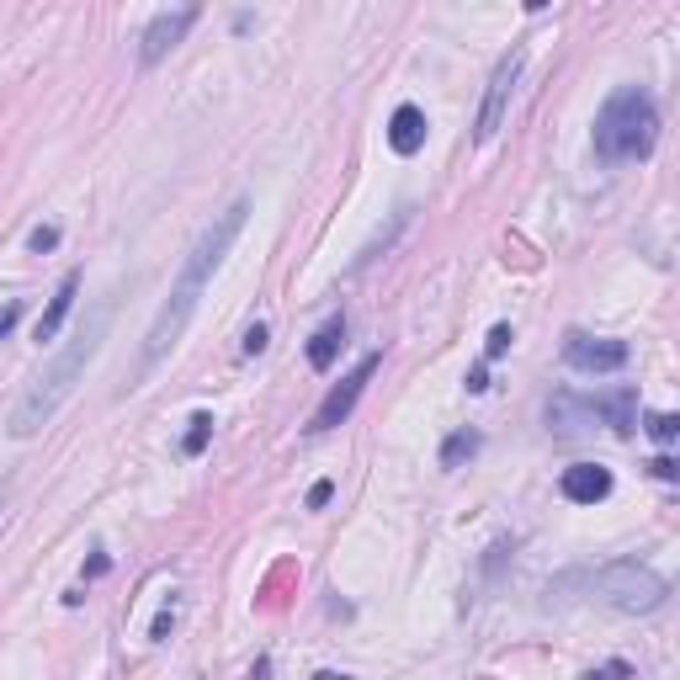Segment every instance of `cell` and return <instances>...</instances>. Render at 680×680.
I'll use <instances>...</instances> for the list:
<instances>
[{"instance_id":"obj_23","label":"cell","mask_w":680,"mask_h":680,"mask_svg":"<svg viewBox=\"0 0 680 680\" xmlns=\"http://www.w3.org/2000/svg\"><path fill=\"white\" fill-rule=\"evenodd\" d=\"M649 468H654V474H659V478H676V463H670V457H654Z\"/></svg>"},{"instance_id":"obj_15","label":"cell","mask_w":680,"mask_h":680,"mask_svg":"<svg viewBox=\"0 0 680 680\" xmlns=\"http://www.w3.org/2000/svg\"><path fill=\"white\" fill-rule=\"evenodd\" d=\"M649 436L659 446H670L680 436V420H676V414H649Z\"/></svg>"},{"instance_id":"obj_4","label":"cell","mask_w":680,"mask_h":680,"mask_svg":"<svg viewBox=\"0 0 680 680\" xmlns=\"http://www.w3.org/2000/svg\"><path fill=\"white\" fill-rule=\"evenodd\" d=\"M585 585H591V595L601 601V606H617V612H627V617H649V612L665 606V595H670L665 591V580L638 559L601 563Z\"/></svg>"},{"instance_id":"obj_5","label":"cell","mask_w":680,"mask_h":680,"mask_svg":"<svg viewBox=\"0 0 680 680\" xmlns=\"http://www.w3.org/2000/svg\"><path fill=\"white\" fill-rule=\"evenodd\" d=\"M521 69H527V48H510V54L495 64L489 90H484V107H478V139H495V133H500V122H505V112H510V96H516Z\"/></svg>"},{"instance_id":"obj_8","label":"cell","mask_w":680,"mask_h":680,"mask_svg":"<svg viewBox=\"0 0 680 680\" xmlns=\"http://www.w3.org/2000/svg\"><path fill=\"white\" fill-rule=\"evenodd\" d=\"M563 356L580 373H617V367H627V346L622 341H595V335H580V330L563 341Z\"/></svg>"},{"instance_id":"obj_19","label":"cell","mask_w":680,"mask_h":680,"mask_svg":"<svg viewBox=\"0 0 680 680\" xmlns=\"http://www.w3.org/2000/svg\"><path fill=\"white\" fill-rule=\"evenodd\" d=\"M245 352H250V356L267 352V325H250V330H245Z\"/></svg>"},{"instance_id":"obj_24","label":"cell","mask_w":680,"mask_h":680,"mask_svg":"<svg viewBox=\"0 0 680 680\" xmlns=\"http://www.w3.org/2000/svg\"><path fill=\"white\" fill-rule=\"evenodd\" d=\"M271 676V665H267V659H256V670H250V680H267Z\"/></svg>"},{"instance_id":"obj_22","label":"cell","mask_w":680,"mask_h":680,"mask_svg":"<svg viewBox=\"0 0 680 680\" xmlns=\"http://www.w3.org/2000/svg\"><path fill=\"white\" fill-rule=\"evenodd\" d=\"M484 388H489V373H484V367H478V373H468V393H484Z\"/></svg>"},{"instance_id":"obj_3","label":"cell","mask_w":680,"mask_h":680,"mask_svg":"<svg viewBox=\"0 0 680 680\" xmlns=\"http://www.w3.org/2000/svg\"><path fill=\"white\" fill-rule=\"evenodd\" d=\"M659 139V112H654L649 90L638 86H622L606 107H601V118H595V154L601 160H644Z\"/></svg>"},{"instance_id":"obj_25","label":"cell","mask_w":680,"mask_h":680,"mask_svg":"<svg viewBox=\"0 0 680 680\" xmlns=\"http://www.w3.org/2000/svg\"><path fill=\"white\" fill-rule=\"evenodd\" d=\"M314 680H352V676H335V670H320V676Z\"/></svg>"},{"instance_id":"obj_1","label":"cell","mask_w":680,"mask_h":680,"mask_svg":"<svg viewBox=\"0 0 680 680\" xmlns=\"http://www.w3.org/2000/svg\"><path fill=\"white\" fill-rule=\"evenodd\" d=\"M245 213H250V197H235L224 213H213V224L197 235V245H192V256H186V267H181V277H176V288H171V298H165V309L154 314V325H149V335H144L139 378H149V367H154V361L181 341V330H186V320H192V309H197L203 288L213 282V271L224 267V256H229L235 235L245 229Z\"/></svg>"},{"instance_id":"obj_26","label":"cell","mask_w":680,"mask_h":680,"mask_svg":"<svg viewBox=\"0 0 680 680\" xmlns=\"http://www.w3.org/2000/svg\"><path fill=\"white\" fill-rule=\"evenodd\" d=\"M0 505H6V489H0Z\"/></svg>"},{"instance_id":"obj_9","label":"cell","mask_w":680,"mask_h":680,"mask_svg":"<svg viewBox=\"0 0 680 680\" xmlns=\"http://www.w3.org/2000/svg\"><path fill=\"white\" fill-rule=\"evenodd\" d=\"M563 500H574V505H595V500H606L612 495V474L601 468V463H574V468H563Z\"/></svg>"},{"instance_id":"obj_10","label":"cell","mask_w":680,"mask_h":680,"mask_svg":"<svg viewBox=\"0 0 680 680\" xmlns=\"http://www.w3.org/2000/svg\"><path fill=\"white\" fill-rule=\"evenodd\" d=\"M388 144H393V154H420V144H425V112L420 107H399L393 122H388Z\"/></svg>"},{"instance_id":"obj_18","label":"cell","mask_w":680,"mask_h":680,"mask_svg":"<svg viewBox=\"0 0 680 680\" xmlns=\"http://www.w3.org/2000/svg\"><path fill=\"white\" fill-rule=\"evenodd\" d=\"M28 245H32V250H54V245H60V229H54V224H43V229H32Z\"/></svg>"},{"instance_id":"obj_6","label":"cell","mask_w":680,"mask_h":680,"mask_svg":"<svg viewBox=\"0 0 680 680\" xmlns=\"http://www.w3.org/2000/svg\"><path fill=\"white\" fill-rule=\"evenodd\" d=\"M378 361H384V356H378V352H367V356H361V361H356L352 373H346V378H341V384H335V388H330V393H325V404L314 410V425H309V431H335V425H341V420H346V414L356 410V399H361V388L373 384V373H378Z\"/></svg>"},{"instance_id":"obj_14","label":"cell","mask_w":680,"mask_h":680,"mask_svg":"<svg viewBox=\"0 0 680 680\" xmlns=\"http://www.w3.org/2000/svg\"><path fill=\"white\" fill-rule=\"evenodd\" d=\"M207 436H213V414H192V431H186L181 452H186V457H197V452L207 446Z\"/></svg>"},{"instance_id":"obj_16","label":"cell","mask_w":680,"mask_h":680,"mask_svg":"<svg viewBox=\"0 0 680 680\" xmlns=\"http://www.w3.org/2000/svg\"><path fill=\"white\" fill-rule=\"evenodd\" d=\"M516 335H510V325H495L489 330V346H484V356H505V346H510Z\"/></svg>"},{"instance_id":"obj_7","label":"cell","mask_w":680,"mask_h":680,"mask_svg":"<svg viewBox=\"0 0 680 680\" xmlns=\"http://www.w3.org/2000/svg\"><path fill=\"white\" fill-rule=\"evenodd\" d=\"M192 22H197V6H176V11H160L154 22L144 28V37H139V64H160L171 48H176L181 37L192 32Z\"/></svg>"},{"instance_id":"obj_2","label":"cell","mask_w":680,"mask_h":680,"mask_svg":"<svg viewBox=\"0 0 680 680\" xmlns=\"http://www.w3.org/2000/svg\"><path fill=\"white\" fill-rule=\"evenodd\" d=\"M107 314H112V309L101 303V309H96V314L86 320V330H80V335H75V341H69V346H64V352L48 361V373H37V378H32V388L22 393V404L11 410V436H17V442L37 436V431H43V425H48V420L60 414L64 399L75 393L80 373L90 367V356L101 352V335H107Z\"/></svg>"},{"instance_id":"obj_13","label":"cell","mask_w":680,"mask_h":680,"mask_svg":"<svg viewBox=\"0 0 680 680\" xmlns=\"http://www.w3.org/2000/svg\"><path fill=\"white\" fill-rule=\"evenodd\" d=\"M474 452H478V436H474V431H457V436L442 446V468H457V463H463V457H474Z\"/></svg>"},{"instance_id":"obj_12","label":"cell","mask_w":680,"mask_h":680,"mask_svg":"<svg viewBox=\"0 0 680 680\" xmlns=\"http://www.w3.org/2000/svg\"><path fill=\"white\" fill-rule=\"evenodd\" d=\"M75 293H80V271H69L60 282V293L48 298V309H43V320H37V341H54L64 325V314H69V303H75Z\"/></svg>"},{"instance_id":"obj_21","label":"cell","mask_w":680,"mask_h":680,"mask_svg":"<svg viewBox=\"0 0 680 680\" xmlns=\"http://www.w3.org/2000/svg\"><path fill=\"white\" fill-rule=\"evenodd\" d=\"M591 680H633V670H627V665H606V670H595Z\"/></svg>"},{"instance_id":"obj_20","label":"cell","mask_w":680,"mask_h":680,"mask_svg":"<svg viewBox=\"0 0 680 680\" xmlns=\"http://www.w3.org/2000/svg\"><path fill=\"white\" fill-rule=\"evenodd\" d=\"M330 495H335V484H330V478H320V484H314V489H309V505H314V510H320V505H330Z\"/></svg>"},{"instance_id":"obj_17","label":"cell","mask_w":680,"mask_h":680,"mask_svg":"<svg viewBox=\"0 0 680 680\" xmlns=\"http://www.w3.org/2000/svg\"><path fill=\"white\" fill-rule=\"evenodd\" d=\"M17 320H22V303H17V298H11V303H0V341L17 330Z\"/></svg>"},{"instance_id":"obj_11","label":"cell","mask_w":680,"mask_h":680,"mask_svg":"<svg viewBox=\"0 0 680 680\" xmlns=\"http://www.w3.org/2000/svg\"><path fill=\"white\" fill-rule=\"evenodd\" d=\"M341 346H346V314H335L330 325L314 330V341H309V367H314V373H330Z\"/></svg>"}]
</instances>
